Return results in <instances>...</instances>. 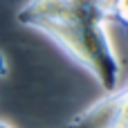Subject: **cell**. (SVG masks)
<instances>
[{
  "instance_id": "obj_3",
  "label": "cell",
  "mask_w": 128,
  "mask_h": 128,
  "mask_svg": "<svg viewBox=\"0 0 128 128\" xmlns=\"http://www.w3.org/2000/svg\"><path fill=\"white\" fill-rule=\"evenodd\" d=\"M106 9H108V20H115L128 29V0H108Z\"/></svg>"
},
{
  "instance_id": "obj_2",
  "label": "cell",
  "mask_w": 128,
  "mask_h": 128,
  "mask_svg": "<svg viewBox=\"0 0 128 128\" xmlns=\"http://www.w3.org/2000/svg\"><path fill=\"white\" fill-rule=\"evenodd\" d=\"M119 119V94L117 90L86 108L81 115L72 117L65 128H117Z\"/></svg>"
},
{
  "instance_id": "obj_1",
  "label": "cell",
  "mask_w": 128,
  "mask_h": 128,
  "mask_svg": "<svg viewBox=\"0 0 128 128\" xmlns=\"http://www.w3.org/2000/svg\"><path fill=\"white\" fill-rule=\"evenodd\" d=\"M16 20L52 38L97 79L106 94L119 88L122 63L108 36L106 0H29Z\"/></svg>"
},
{
  "instance_id": "obj_4",
  "label": "cell",
  "mask_w": 128,
  "mask_h": 128,
  "mask_svg": "<svg viewBox=\"0 0 128 128\" xmlns=\"http://www.w3.org/2000/svg\"><path fill=\"white\" fill-rule=\"evenodd\" d=\"M7 72H9V68H7V58H4V54L0 52V76H7Z\"/></svg>"
},
{
  "instance_id": "obj_5",
  "label": "cell",
  "mask_w": 128,
  "mask_h": 128,
  "mask_svg": "<svg viewBox=\"0 0 128 128\" xmlns=\"http://www.w3.org/2000/svg\"><path fill=\"white\" fill-rule=\"evenodd\" d=\"M0 128H11L9 124H4V122H0Z\"/></svg>"
}]
</instances>
